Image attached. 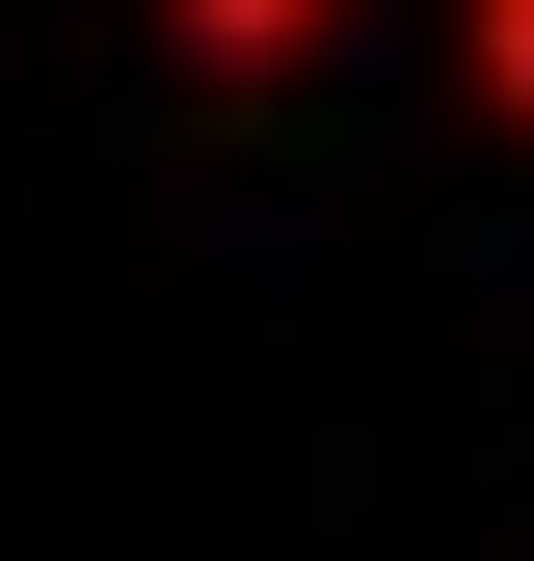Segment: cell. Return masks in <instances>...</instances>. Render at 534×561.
Masks as SVG:
<instances>
[{"mask_svg": "<svg viewBox=\"0 0 534 561\" xmlns=\"http://www.w3.org/2000/svg\"><path fill=\"white\" fill-rule=\"evenodd\" d=\"M187 54H214V81H267V54H321V0H161Z\"/></svg>", "mask_w": 534, "mask_h": 561, "instance_id": "6da1fadb", "label": "cell"}, {"mask_svg": "<svg viewBox=\"0 0 534 561\" xmlns=\"http://www.w3.org/2000/svg\"><path fill=\"white\" fill-rule=\"evenodd\" d=\"M454 27H481V107H534V0H454Z\"/></svg>", "mask_w": 534, "mask_h": 561, "instance_id": "7a4b0ae2", "label": "cell"}]
</instances>
